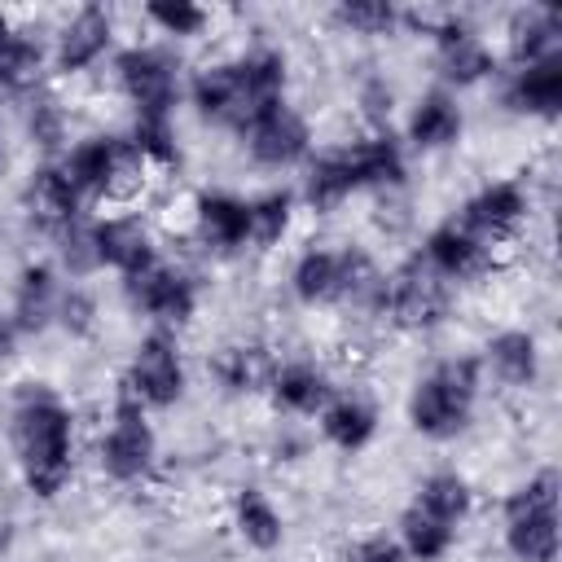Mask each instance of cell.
Listing matches in <instances>:
<instances>
[{"mask_svg":"<svg viewBox=\"0 0 562 562\" xmlns=\"http://www.w3.org/2000/svg\"><path fill=\"white\" fill-rule=\"evenodd\" d=\"M88 250H92V272H110L123 281L149 268L162 255V241L140 206H114L88 220Z\"/></svg>","mask_w":562,"mask_h":562,"instance_id":"e0dca14e","label":"cell"},{"mask_svg":"<svg viewBox=\"0 0 562 562\" xmlns=\"http://www.w3.org/2000/svg\"><path fill=\"white\" fill-rule=\"evenodd\" d=\"M228 531L233 540L246 549V553H277L285 549L290 540V522H285V509L277 505V496L259 483H241L233 496H228Z\"/></svg>","mask_w":562,"mask_h":562,"instance_id":"83f0119b","label":"cell"},{"mask_svg":"<svg viewBox=\"0 0 562 562\" xmlns=\"http://www.w3.org/2000/svg\"><path fill=\"white\" fill-rule=\"evenodd\" d=\"M290 83H294V70H290L285 48L246 44L237 53L193 66L184 79V105L193 110V119L202 127L237 136L263 110L290 101Z\"/></svg>","mask_w":562,"mask_h":562,"instance_id":"7a4b0ae2","label":"cell"},{"mask_svg":"<svg viewBox=\"0 0 562 562\" xmlns=\"http://www.w3.org/2000/svg\"><path fill=\"white\" fill-rule=\"evenodd\" d=\"M338 391L334 369L316 356H277L263 400L281 422H316V413L329 404V395Z\"/></svg>","mask_w":562,"mask_h":562,"instance_id":"44dd1931","label":"cell"},{"mask_svg":"<svg viewBox=\"0 0 562 562\" xmlns=\"http://www.w3.org/2000/svg\"><path fill=\"white\" fill-rule=\"evenodd\" d=\"M233 140H237L241 158H246L255 171H263V176L303 171V162L316 154L312 119H307L294 101H281V105L263 110V114L250 119Z\"/></svg>","mask_w":562,"mask_h":562,"instance_id":"9a60e30c","label":"cell"},{"mask_svg":"<svg viewBox=\"0 0 562 562\" xmlns=\"http://www.w3.org/2000/svg\"><path fill=\"white\" fill-rule=\"evenodd\" d=\"M184 61L162 40H127L110 57V83L127 119H176L184 105Z\"/></svg>","mask_w":562,"mask_h":562,"instance_id":"30bf717a","label":"cell"},{"mask_svg":"<svg viewBox=\"0 0 562 562\" xmlns=\"http://www.w3.org/2000/svg\"><path fill=\"white\" fill-rule=\"evenodd\" d=\"M501 66H522L562 53V9L558 4H518L501 26Z\"/></svg>","mask_w":562,"mask_h":562,"instance_id":"f546056e","label":"cell"},{"mask_svg":"<svg viewBox=\"0 0 562 562\" xmlns=\"http://www.w3.org/2000/svg\"><path fill=\"white\" fill-rule=\"evenodd\" d=\"M92 465L110 487H127V492L149 487L162 470V439H158L154 413L132 404L123 391H114L92 435Z\"/></svg>","mask_w":562,"mask_h":562,"instance_id":"9c48e42d","label":"cell"},{"mask_svg":"<svg viewBox=\"0 0 562 562\" xmlns=\"http://www.w3.org/2000/svg\"><path fill=\"white\" fill-rule=\"evenodd\" d=\"M272 364H277V351L259 338H228L206 356V373L224 400H259Z\"/></svg>","mask_w":562,"mask_h":562,"instance_id":"f1b7e54d","label":"cell"},{"mask_svg":"<svg viewBox=\"0 0 562 562\" xmlns=\"http://www.w3.org/2000/svg\"><path fill=\"white\" fill-rule=\"evenodd\" d=\"M483 395H487V378L479 356L448 351L413 373L404 391V422L426 443H457L474 430Z\"/></svg>","mask_w":562,"mask_h":562,"instance_id":"5b68a950","label":"cell"},{"mask_svg":"<svg viewBox=\"0 0 562 562\" xmlns=\"http://www.w3.org/2000/svg\"><path fill=\"white\" fill-rule=\"evenodd\" d=\"M496 105L522 123H558L562 119V53L522 61V66H501Z\"/></svg>","mask_w":562,"mask_h":562,"instance_id":"603a6c76","label":"cell"},{"mask_svg":"<svg viewBox=\"0 0 562 562\" xmlns=\"http://www.w3.org/2000/svg\"><path fill=\"white\" fill-rule=\"evenodd\" d=\"M53 329H61L70 342H92L101 334V299L88 281H66Z\"/></svg>","mask_w":562,"mask_h":562,"instance_id":"74e56055","label":"cell"},{"mask_svg":"<svg viewBox=\"0 0 562 562\" xmlns=\"http://www.w3.org/2000/svg\"><path fill=\"white\" fill-rule=\"evenodd\" d=\"M61 290H66V272L53 263V255H31L18 263L4 303V316L18 329V338H40L53 329Z\"/></svg>","mask_w":562,"mask_h":562,"instance_id":"7402d4cb","label":"cell"},{"mask_svg":"<svg viewBox=\"0 0 562 562\" xmlns=\"http://www.w3.org/2000/svg\"><path fill=\"white\" fill-rule=\"evenodd\" d=\"M4 439L18 483L31 501L53 505L79 474V413L44 378L13 382L4 400Z\"/></svg>","mask_w":562,"mask_h":562,"instance_id":"6da1fadb","label":"cell"},{"mask_svg":"<svg viewBox=\"0 0 562 562\" xmlns=\"http://www.w3.org/2000/svg\"><path fill=\"white\" fill-rule=\"evenodd\" d=\"M338 562H408V558L391 531H360V536L342 540Z\"/></svg>","mask_w":562,"mask_h":562,"instance_id":"f35d334b","label":"cell"},{"mask_svg":"<svg viewBox=\"0 0 562 562\" xmlns=\"http://www.w3.org/2000/svg\"><path fill=\"white\" fill-rule=\"evenodd\" d=\"M408 505L426 509L430 518H439V522H448V527H465V522L474 518V509H479V492H474V483H470L465 470L439 465V470H426V474L417 479Z\"/></svg>","mask_w":562,"mask_h":562,"instance_id":"4dcf8cb0","label":"cell"},{"mask_svg":"<svg viewBox=\"0 0 562 562\" xmlns=\"http://www.w3.org/2000/svg\"><path fill=\"white\" fill-rule=\"evenodd\" d=\"M18 206H22L26 224H31L44 241H57L61 233H70L75 224H83L88 215H97V211H88V206L79 202V193L66 184V176L57 171L53 158H40V162L26 171V180H22V189H18Z\"/></svg>","mask_w":562,"mask_h":562,"instance_id":"cb8c5ba5","label":"cell"},{"mask_svg":"<svg viewBox=\"0 0 562 562\" xmlns=\"http://www.w3.org/2000/svg\"><path fill=\"white\" fill-rule=\"evenodd\" d=\"M351 105H356V119H360L364 132H386V127H395L404 101H400V88H395L391 75L364 70L351 88Z\"/></svg>","mask_w":562,"mask_h":562,"instance_id":"8d00e7d4","label":"cell"},{"mask_svg":"<svg viewBox=\"0 0 562 562\" xmlns=\"http://www.w3.org/2000/svg\"><path fill=\"white\" fill-rule=\"evenodd\" d=\"M474 356L483 364L487 386H496V391L527 395V391H536L544 382V342L527 325H501V329H492Z\"/></svg>","mask_w":562,"mask_h":562,"instance_id":"ffe728a7","label":"cell"},{"mask_svg":"<svg viewBox=\"0 0 562 562\" xmlns=\"http://www.w3.org/2000/svg\"><path fill=\"white\" fill-rule=\"evenodd\" d=\"M461 136H465V105L457 92H443L435 83L422 88L400 114V140L408 154H422V158L448 154L461 145Z\"/></svg>","mask_w":562,"mask_h":562,"instance_id":"d4e9b609","label":"cell"},{"mask_svg":"<svg viewBox=\"0 0 562 562\" xmlns=\"http://www.w3.org/2000/svg\"><path fill=\"white\" fill-rule=\"evenodd\" d=\"M452 215H457L474 237H483V241L509 263V259L518 255V246L527 241V233H531L536 193H531V184L518 180V176H492V180H483L479 189H470Z\"/></svg>","mask_w":562,"mask_h":562,"instance_id":"5bb4252c","label":"cell"},{"mask_svg":"<svg viewBox=\"0 0 562 562\" xmlns=\"http://www.w3.org/2000/svg\"><path fill=\"white\" fill-rule=\"evenodd\" d=\"M9 171V136H4V127H0V176Z\"/></svg>","mask_w":562,"mask_h":562,"instance_id":"ab89813d","label":"cell"},{"mask_svg":"<svg viewBox=\"0 0 562 562\" xmlns=\"http://www.w3.org/2000/svg\"><path fill=\"white\" fill-rule=\"evenodd\" d=\"M312 426H316V435H321L325 448H334L342 457H360L382 435V408L360 386H338L329 395V404L316 413Z\"/></svg>","mask_w":562,"mask_h":562,"instance_id":"484cf974","label":"cell"},{"mask_svg":"<svg viewBox=\"0 0 562 562\" xmlns=\"http://www.w3.org/2000/svg\"><path fill=\"white\" fill-rule=\"evenodd\" d=\"M18 114H22V136H26L44 158H57V154L75 140V132H70V105H66L61 92L48 88V83H40V88H31L26 97H18Z\"/></svg>","mask_w":562,"mask_h":562,"instance_id":"1f68e13d","label":"cell"},{"mask_svg":"<svg viewBox=\"0 0 562 562\" xmlns=\"http://www.w3.org/2000/svg\"><path fill=\"white\" fill-rule=\"evenodd\" d=\"M457 294L443 277H435L413 250L386 268V294H382V321L386 329L404 334V338H426L435 329H443L452 321Z\"/></svg>","mask_w":562,"mask_h":562,"instance_id":"7c38bea8","label":"cell"},{"mask_svg":"<svg viewBox=\"0 0 562 562\" xmlns=\"http://www.w3.org/2000/svg\"><path fill=\"white\" fill-rule=\"evenodd\" d=\"M48 75V31L0 9V97H26Z\"/></svg>","mask_w":562,"mask_h":562,"instance_id":"4316f807","label":"cell"},{"mask_svg":"<svg viewBox=\"0 0 562 562\" xmlns=\"http://www.w3.org/2000/svg\"><path fill=\"white\" fill-rule=\"evenodd\" d=\"M391 536H395V544L404 549L408 562H448L457 540H461V527H448V522H439L426 509L404 501V509L395 514V531Z\"/></svg>","mask_w":562,"mask_h":562,"instance_id":"d6a6232c","label":"cell"},{"mask_svg":"<svg viewBox=\"0 0 562 562\" xmlns=\"http://www.w3.org/2000/svg\"><path fill=\"white\" fill-rule=\"evenodd\" d=\"M53 162L88 211L136 206L154 184V171L132 149L127 132H114V127L79 132Z\"/></svg>","mask_w":562,"mask_h":562,"instance_id":"8992f818","label":"cell"},{"mask_svg":"<svg viewBox=\"0 0 562 562\" xmlns=\"http://www.w3.org/2000/svg\"><path fill=\"white\" fill-rule=\"evenodd\" d=\"M413 255H417L435 277H443L452 290L474 285V281H483V277H492V272L505 268V259H501L483 237H474L452 211H448L443 220H435V224L417 237Z\"/></svg>","mask_w":562,"mask_h":562,"instance_id":"d6986e66","label":"cell"},{"mask_svg":"<svg viewBox=\"0 0 562 562\" xmlns=\"http://www.w3.org/2000/svg\"><path fill=\"white\" fill-rule=\"evenodd\" d=\"M496 536L509 562H558L562 553V479L553 465L522 474L496 505Z\"/></svg>","mask_w":562,"mask_h":562,"instance_id":"ba28073f","label":"cell"},{"mask_svg":"<svg viewBox=\"0 0 562 562\" xmlns=\"http://www.w3.org/2000/svg\"><path fill=\"white\" fill-rule=\"evenodd\" d=\"M140 22L162 40V44H189V40H202L211 26H215V9L206 4H193V0H149L140 4Z\"/></svg>","mask_w":562,"mask_h":562,"instance_id":"e575fe53","label":"cell"},{"mask_svg":"<svg viewBox=\"0 0 562 562\" xmlns=\"http://www.w3.org/2000/svg\"><path fill=\"white\" fill-rule=\"evenodd\" d=\"M250 198V241L255 250H277L290 241L294 224H299V193L294 184H268L259 193H246Z\"/></svg>","mask_w":562,"mask_h":562,"instance_id":"836d02e7","label":"cell"},{"mask_svg":"<svg viewBox=\"0 0 562 562\" xmlns=\"http://www.w3.org/2000/svg\"><path fill=\"white\" fill-rule=\"evenodd\" d=\"M285 294L303 312H342L378 325L386 294V263L364 241H307L285 263Z\"/></svg>","mask_w":562,"mask_h":562,"instance_id":"277c9868","label":"cell"},{"mask_svg":"<svg viewBox=\"0 0 562 562\" xmlns=\"http://www.w3.org/2000/svg\"><path fill=\"white\" fill-rule=\"evenodd\" d=\"M4 540H9V531H4V522H0V549H4Z\"/></svg>","mask_w":562,"mask_h":562,"instance_id":"60d3db41","label":"cell"},{"mask_svg":"<svg viewBox=\"0 0 562 562\" xmlns=\"http://www.w3.org/2000/svg\"><path fill=\"white\" fill-rule=\"evenodd\" d=\"M329 22L342 35H360V40H391L395 31H404V9L391 0H338L329 9Z\"/></svg>","mask_w":562,"mask_h":562,"instance_id":"d590c367","label":"cell"},{"mask_svg":"<svg viewBox=\"0 0 562 562\" xmlns=\"http://www.w3.org/2000/svg\"><path fill=\"white\" fill-rule=\"evenodd\" d=\"M119 53V13L105 4H79L48 31V75L83 79Z\"/></svg>","mask_w":562,"mask_h":562,"instance_id":"2e32d148","label":"cell"},{"mask_svg":"<svg viewBox=\"0 0 562 562\" xmlns=\"http://www.w3.org/2000/svg\"><path fill=\"white\" fill-rule=\"evenodd\" d=\"M114 391H123L145 413H171L176 404H184V395H189V356H184L180 334L145 329L132 342Z\"/></svg>","mask_w":562,"mask_h":562,"instance_id":"4fadbf2b","label":"cell"},{"mask_svg":"<svg viewBox=\"0 0 562 562\" xmlns=\"http://www.w3.org/2000/svg\"><path fill=\"white\" fill-rule=\"evenodd\" d=\"M408 184V149L395 127L356 132L334 145H316V154L299 171V206L312 215H334L351 198H391Z\"/></svg>","mask_w":562,"mask_h":562,"instance_id":"3957f363","label":"cell"},{"mask_svg":"<svg viewBox=\"0 0 562 562\" xmlns=\"http://www.w3.org/2000/svg\"><path fill=\"white\" fill-rule=\"evenodd\" d=\"M184 237L211 259H237L250 241V198L237 189H198L184 198Z\"/></svg>","mask_w":562,"mask_h":562,"instance_id":"ac0fdd59","label":"cell"},{"mask_svg":"<svg viewBox=\"0 0 562 562\" xmlns=\"http://www.w3.org/2000/svg\"><path fill=\"white\" fill-rule=\"evenodd\" d=\"M119 294H123V307L132 316H140L149 329H167V334L189 329L198 321V312H202L198 272L184 259H171V255H158L136 277H123Z\"/></svg>","mask_w":562,"mask_h":562,"instance_id":"8fae6325","label":"cell"},{"mask_svg":"<svg viewBox=\"0 0 562 562\" xmlns=\"http://www.w3.org/2000/svg\"><path fill=\"white\" fill-rule=\"evenodd\" d=\"M404 31H417L426 40L435 88L461 97L470 88L496 83L501 48L474 18H465L457 9H404Z\"/></svg>","mask_w":562,"mask_h":562,"instance_id":"52a82bcc","label":"cell"}]
</instances>
